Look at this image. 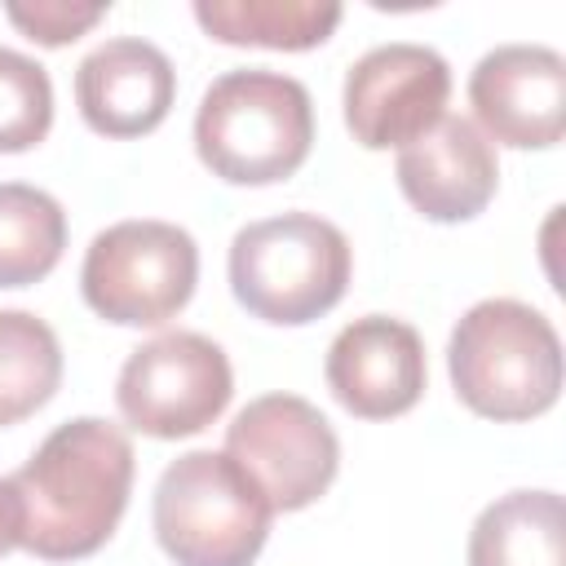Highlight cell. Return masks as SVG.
Listing matches in <instances>:
<instances>
[{
    "label": "cell",
    "instance_id": "cell-9",
    "mask_svg": "<svg viewBox=\"0 0 566 566\" xmlns=\"http://www.w3.org/2000/svg\"><path fill=\"white\" fill-rule=\"evenodd\" d=\"M451 97V66L429 44H380L345 75V124L358 146L389 150L424 137Z\"/></svg>",
    "mask_w": 566,
    "mask_h": 566
},
{
    "label": "cell",
    "instance_id": "cell-20",
    "mask_svg": "<svg viewBox=\"0 0 566 566\" xmlns=\"http://www.w3.org/2000/svg\"><path fill=\"white\" fill-rule=\"evenodd\" d=\"M22 544V500L13 478H0V557Z\"/></svg>",
    "mask_w": 566,
    "mask_h": 566
},
{
    "label": "cell",
    "instance_id": "cell-19",
    "mask_svg": "<svg viewBox=\"0 0 566 566\" xmlns=\"http://www.w3.org/2000/svg\"><path fill=\"white\" fill-rule=\"evenodd\" d=\"M9 22L35 40V44H66V40H80L88 27L102 22L106 4H75V0H35V4H4Z\"/></svg>",
    "mask_w": 566,
    "mask_h": 566
},
{
    "label": "cell",
    "instance_id": "cell-17",
    "mask_svg": "<svg viewBox=\"0 0 566 566\" xmlns=\"http://www.w3.org/2000/svg\"><path fill=\"white\" fill-rule=\"evenodd\" d=\"M62 385V345L27 310H0V424L40 411Z\"/></svg>",
    "mask_w": 566,
    "mask_h": 566
},
{
    "label": "cell",
    "instance_id": "cell-6",
    "mask_svg": "<svg viewBox=\"0 0 566 566\" xmlns=\"http://www.w3.org/2000/svg\"><path fill=\"white\" fill-rule=\"evenodd\" d=\"M199 283V248L172 221H119L102 230L80 270L93 314L119 327H159L186 310Z\"/></svg>",
    "mask_w": 566,
    "mask_h": 566
},
{
    "label": "cell",
    "instance_id": "cell-15",
    "mask_svg": "<svg viewBox=\"0 0 566 566\" xmlns=\"http://www.w3.org/2000/svg\"><path fill=\"white\" fill-rule=\"evenodd\" d=\"M199 27L221 44H252V49H283L301 53L323 44L336 22L340 4L318 0H195Z\"/></svg>",
    "mask_w": 566,
    "mask_h": 566
},
{
    "label": "cell",
    "instance_id": "cell-2",
    "mask_svg": "<svg viewBox=\"0 0 566 566\" xmlns=\"http://www.w3.org/2000/svg\"><path fill=\"white\" fill-rule=\"evenodd\" d=\"M314 142V102L301 80L265 66L226 71L208 84L195 115L199 159L234 186L292 177Z\"/></svg>",
    "mask_w": 566,
    "mask_h": 566
},
{
    "label": "cell",
    "instance_id": "cell-16",
    "mask_svg": "<svg viewBox=\"0 0 566 566\" xmlns=\"http://www.w3.org/2000/svg\"><path fill=\"white\" fill-rule=\"evenodd\" d=\"M66 248V212L53 195L0 181V287L40 283Z\"/></svg>",
    "mask_w": 566,
    "mask_h": 566
},
{
    "label": "cell",
    "instance_id": "cell-12",
    "mask_svg": "<svg viewBox=\"0 0 566 566\" xmlns=\"http://www.w3.org/2000/svg\"><path fill=\"white\" fill-rule=\"evenodd\" d=\"M177 97V71L164 49L137 35L97 44L75 71V102L93 133L142 137L159 128Z\"/></svg>",
    "mask_w": 566,
    "mask_h": 566
},
{
    "label": "cell",
    "instance_id": "cell-3",
    "mask_svg": "<svg viewBox=\"0 0 566 566\" xmlns=\"http://www.w3.org/2000/svg\"><path fill=\"white\" fill-rule=\"evenodd\" d=\"M447 367L460 402L486 420L544 416L562 394V340L553 323L509 296L478 301L455 323Z\"/></svg>",
    "mask_w": 566,
    "mask_h": 566
},
{
    "label": "cell",
    "instance_id": "cell-7",
    "mask_svg": "<svg viewBox=\"0 0 566 566\" xmlns=\"http://www.w3.org/2000/svg\"><path fill=\"white\" fill-rule=\"evenodd\" d=\"M230 394V358L199 332H164L137 345L115 385L119 416L150 438H190L208 429Z\"/></svg>",
    "mask_w": 566,
    "mask_h": 566
},
{
    "label": "cell",
    "instance_id": "cell-8",
    "mask_svg": "<svg viewBox=\"0 0 566 566\" xmlns=\"http://www.w3.org/2000/svg\"><path fill=\"white\" fill-rule=\"evenodd\" d=\"M226 455H234L256 478L274 509L292 513L332 486L340 442L314 402L296 394H265L230 420Z\"/></svg>",
    "mask_w": 566,
    "mask_h": 566
},
{
    "label": "cell",
    "instance_id": "cell-4",
    "mask_svg": "<svg viewBox=\"0 0 566 566\" xmlns=\"http://www.w3.org/2000/svg\"><path fill=\"white\" fill-rule=\"evenodd\" d=\"M270 517V495L226 451H186L155 486V535L177 566H252Z\"/></svg>",
    "mask_w": 566,
    "mask_h": 566
},
{
    "label": "cell",
    "instance_id": "cell-1",
    "mask_svg": "<svg viewBox=\"0 0 566 566\" xmlns=\"http://www.w3.org/2000/svg\"><path fill=\"white\" fill-rule=\"evenodd\" d=\"M133 442L119 424L80 416L57 424L13 473L22 500V548L44 562L97 553L133 491Z\"/></svg>",
    "mask_w": 566,
    "mask_h": 566
},
{
    "label": "cell",
    "instance_id": "cell-11",
    "mask_svg": "<svg viewBox=\"0 0 566 566\" xmlns=\"http://www.w3.org/2000/svg\"><path fill=\"white\" fill-rule=\"evenodd\" d=\"M424 340L411 323L389 314L354 318L327 349V385L349 416L389 420L424 394Z\"/></svg>",
    "mask_w": 566,
    "mask_h": 566
},
{
    "label": "cell",
    "instance_id": "cell-13",
    "mask_svg": "<svg viewBox=\"0 0 566 566\" xmlns=\"http://www.w3.org/2000/svg\"><path fill=\"white\" fill-rule=\"evenodd\" d=\"M398 186L429 221H469L500 186L495 146L473 119L442 115L424 137L398 150Z\"/></svg>",
    "mask_w": 566,
    "mask_h": 566
},
{
    "label": "cell",
    "instance_id": "cell-14",
    "mask_svg": "<svg viewBox=\"0 0 566 566\" xmlns=\"http://www.w3.org/2000/svg\"><path fill=\"white\" fill-rule=\"evenodd\" d=\"M469 566H566V509L557 491H509L469 535Z\"/></svg>",
    "mask_w": 566,
    "mask_h": 566
},
{
    "label": "cell",
    "instance_id": "cell-10",
    "mask_svg": "<svg viewBox=\"0 0 566 566\" xmlns=\"http://www.w3.org/2000/svg\"><path fill=\"white\" fill-rule=\"evenodd\" d=\"M469 106L513 150L557 146L566 128V57L548 44H500L473 66Z\"/></svg>",
    "mask_w": 566,
    "mask_h": 566
},
{
    "label": "cell",
    "instance_id": "cell-18",
    "mask_svg": "<svg viewBox=\"0 0 566 566\" xmlns=\"http://www.w3.org/2000/svg\"><path fill=\"white\" fill-rule=\"evenodd\" d=\"M49 124H53L49 71L18 49H0V155L31 150L35 142H44Z\"/></svg>",
    "mask_w": 566,
    "mask_h": 566
},
{
    "label": "cell",
    "instance_id": "cell-5",
    "mask_svg": "<svg viewBox=\"0 0 566 566\" xmlns=\"http://www.w3.org/2000/svg\"><path fill=\"white\" fill-rule=\"evenodd\" d=\"M349 239L314 217L283 212L252 221L230 243V287L234 301L279 327H301L323 318L349 287Z\"/></svg>",
    "mask_w": 566,
    "mask_h": 566
}]
</instances>
